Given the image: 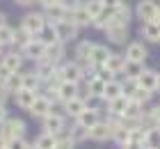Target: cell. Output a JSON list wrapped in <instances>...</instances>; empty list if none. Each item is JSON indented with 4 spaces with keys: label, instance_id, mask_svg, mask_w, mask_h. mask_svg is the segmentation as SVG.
Wrapping results in <instances>:
<instances>
[{
    "label": "cell",
    "instance_id": "1",
    "mask_svg": "<svg viewBox=\"0 0 160 149\" xmlns=\"http://www.w3.org/2000/svg\"><path fill=\"white\" fill-rule=\"evenodd\" d=\"M25 133V122L18 117H7L5 122H0V136L5 140H12V138H23Z\"/></svg>",
    "mask_w": 160,
    "mask_h": 149
},
{
    "label": "cell",
    "instance_id": "2",
    "mask_svg": "<svg viewBox=\"0 0 160 149\" xmlns=\"http://www.w3.org/2000/svg\"><path fill=\"white\" fill-rule=\"evenodd\" d=\"M55 25V32H57V39H60L62 44H67V41H73L76 37H78V25L73 23V21H69V19H62L60 23H53Z\"/></svg>",
    "mask_w": 160,
    "mask_h": 149
},
{
    "label": "cell",
    "instance_id": "3",
    "mask_svg": "<svg viewBox=\"0 0 160 149\" xmlns=\"http://www.w3.org/2000/svg\"><path fill=\"white\" fill-rule=\"evenodd\" d=\"M55 103H53V99L50 96H46V94H37V99L32 101V106L28 108V113H30L32 117H46L48 113H50V108H53Z\"/></svg>",
    "mask_w": 160,
    "mask_h": 149
},
{
    "label": "cell",
    "instance_id": "4",
    "mask_svg": "<svg viewBox=\"0 0 160 149\" xmlns=\"http://www.w3.org/2000/svg\"><path fill=\"white\" fill-rule=\"evenodd\" d=\"M43 51H46V46H43L37 37H32V39L21 48V55H23V60H34V62H37V60L43 57Z\"/></svg>",
    "mask_w": 160,
    "mask_h": 149
},
{
    "label": "cell",
    "instance_id": "5",
    "mask_svg": "<svg viewBox=\"0 0 160 149\" xmlns=\"http://www.w3.org/2000/svg\"><path fill=\"white\" fill-rule=\"evenodd\" d=\"M46 23H48V21H46V16H43V12H41V14H39V12H30V14L23 19V25H21V28H25L28 32L34 37Z\"/></svg>",
    "mask_w": 160,
    "mask_h": 149
},
{
    "label": "cell",
    "instance_id": "6",
    "mask_svg": "<svg viewBox=\"0 0 160 149\" xmlns=\"http://www.w3.org/2000/svg\"><path fill=\"white\" fill-rule=\"evenodd\" d=\"M156 12H158V5L153 3V0H140L135 7V14H137V19L142 21H156Z\"/></svg>",
    "mask_w": 160,
    "mask_h": 149
},
{
    "label": "cell",
    "instance_id": "7",
    "mask_svg": "<svg viewBox=\"0 0 160 149\" xmlns=\"http://www.w3.org/2000/svg\"><path fill=\"white\" fill-rule=\"evenodd\" d=\"M55 71H57V64L55 62H50L48 57H41L37 60V67H34V73L41 78V83H46L48 78H53L55 76Z\"/></svg>",
    "mask_w": 160,
    "mask_h": 149
},
{
    "label": "cell",
    "instance_id": "8",
    "mask_svg": "<svg viewBox=\"0 0 160 149\" xmlns=\"http://www.w3.org/2000/svg\"><path fill=\"white\" fill-rule=\"evenodd\" d=\"M62 80H71V83H80V64L78 62H62L57 67Z\"/></svg>",
    "mask_w": 160,
    "mask_h": 149
},
{
    "label": "cell",
    "instance_id": "9",
    "mask_svg": "<svg viewBox=\"0 0 160 149\" xmlns=\"http://www.w3.org/2000/svg\"><path fill=\"white\" fill-rule=\"evenodd\" d=\"M62 126H64V117L57 113V108L53 106V108H50V113L43 117V129H46L48 133H57Z\"/></svg>",
    "mask_w": 160,
    "mask_h": 149
},
{
    "label": "cell",
    "instance_id": "10",
    "mask_svg": "<svg viewBox=\"0 0 160 149\" xmlns=\"http://www.w3.org/2000/svg\"><path fill=\"white\" fill-rule=\"evenodd\" d=\"M105 35H108V39H110L112 44H123V41H126V37H128V25L112 23V25L105 28Z\"/></svg>",
    "mask_w": 160,
    "mask_h": 149
},
{
    "label": "cell",
    "instance_id": "11",
    "mask_svg": "<svg viewBox=\"0 0 160 149\" xmlns=\"http://www.w3.org/2000/svg\"><path fill=\"white\" fill-rule=\"evenodd\" d=\"M69 21H73V23L78 25V28H85V25H92V16H89V12L85 9V5L80 3L76 9H71L69 12V16H67Z\"/></svg>",
    "mask_w": 160,
    "mask_h": 149
},
{
    "label": "cell",
    "instance_id": "12",
    "mask_svg": "<svg viewBox=\"0 0 160 149\" xmlns=\"http://www.w3.org/2000/svg\"><path fill=\"white\" fill-rule=\"evenodd\" d=\"M43 16H46V21H48V23H60L62 19H67V16H69V12L64 9V7L60 5V0H57L55 5L43 7Z\"/></svg>",
    "mask_w": 160,
    "mask_h": 149
},
{
    "label": "cell",
    "instance_id": "13",
    "mask_svg": "<svg viewBox=\"0 0 160 149\" xmlns=\"http://www.w3.org/2000/svg\"><path fill=\"white\" fill-rule=\"evenodd\" d=\"M110 53H112V51L108 48V46H103V44H94L92 55H89V64H94V67H103V64L108 62V57H110Z\"/></svg>",
    "mask_w": 160,
    "mask_h": 149
},
{
    "label": "cell",
    "instance_id": "14",
    "mask_svg": "<svg viewBox=\"0 0 160 149\" xmlns=\"http://www.w3.org/2000/svg\"><path fill=\"white\" fill-rule=\"evenodd\" d=\"M123 57H126V60H135V62H144V60H147V46H144L142 41L128 44V48H126V53H123Z\"/></svg>",
    "mask_w": 160,
    "mask_h": 149
},
{
    "label": "cell",
    "instance_id": "15",
    "mask_svg": "<svg viewBox=\"0 0 160 149\" xmlns=\"http://www.w3.org/2000/svg\"><path fill=\"white\" fill-rule=\"evenodd\" d=\"M62 108H64V113H67L69 117H78L80 113H82V110L87 108V103H85V99L82 96H73V99H69V101H64L62 103Z\"/></svg>",
    "mask_w": 160,
    "mask_h": 149
},
{
    "label": "cell",
    "instance_id": "16",
    "mask_svg": "<svg viewBox=\"0 0 160 149\" xmlns=\"http://www.w3.org/2000/svg\"><path fill=\"white\" fill-rule=\"evenodd\" d=\"M140 35H142L147 41H153V44L160 41V23H158V21H144Z\"/></svg>",
    "mask_w": 160,
    "mask_h": 149
},
{
    "label": "cell",
    "instance_id": "17",
    "mask_svg": "<svg viewBox=\"0 0 160 149\" xmlns=\"http://www.w3.org/2000/svg\"><path fill=\"white\" fill-rule=\"evenodd\" d=\"M78 96V83H71V80H62L60 85H57V99L62 103Z\"/></svg>",
    "mask_w": 160,
    "mask_h": 149
},
{
    "label": "cell",
    "instance_id": "18",
    "mask_svg": "<svg viewBox=\"0 0 160 149\" xmlns=\"http://www.w3.org/2000/svg\"><path fill=\"white\" fill-rule=\"evenodd\" d=\"M34 99H37V92H32V89L21 87L18 92H14V101H16V106H18V108H23V110L30 108Z\"/></svg>",
    "mask_w": 160,
    "mask_h": 149
},
{
    "label": "cell",
    "instance_id": "19",
    "mask_svg": "<svg viewBox=\"0 0 160 149\" xmlns=\"http://www.w3.org/2000/svg\"><path fill=\"white\" fill-rule=\"evenodd\" d=\"M64 44L62 41H55V44H48L46 51H43V57H48L50 62H55V64H60L62 60H64Z\"/></svg>",
    "mask_w": 160,
    "mask_h": 149
},
{
    "label": "cell",
    "instance_id": "20",
    "mask_svg": "<svg viewBox=\"0 0 160 149\" xmlns=\"http://www.w3.org/2000/svg\"><path fill=\"white\" fill-rule=\"evenodd\" d=\"M156 83H158V71H151V69H144L140 76H137V85L149 89V92H156Z\"/></svg>",
    "mask_w": 160,
    "mask_h": 149
},
{
    "label": "cell",
    "instance_id": "21",
    "mask_svg": "<svg viewBox=\"0 0 160 149\" xmlns=\"http://www.w3.org/2000/svg\"><path fill=\"white\" fill-rule=\"evenodd\" d=\"M92 48H94V41H78L76 46V62L78 64H89V55H92Z\"/></svg>",
    "mask_w": 160,
    "mask_h": 149
},
{
    "label": "cell",
    "instance_id": "22",
    "mask_svg": "<svg viewBox=\"0 0 160 149\" xmlns=\"http://www.w3.org/2000/svg\"><path fill=\"white\" fill-rule=\"evenodd\" d=\"M76 122H78L80 126H85L87 131H89L92 126L98 122V110H96V108H85L82 113H80V115L76 117Z\"/></svg>",
    "mask_w": 160,
    "mask_h": 149
},
{
    "label": "cell",
    "instance_id": "23",
    "mask_svg": "<svg viewBox=\"0 0 160 149\" xmlns=\"http://www.w3.org/2000/svg\"><path fill=\"white\" fill-rule=\"evenodd\" d=\"M121 94H123L121 83L112 78V80L105 83V89H103V94H101V99H103V101H112V99H117V96H121Z\"/></svg>",
    "mask_w": 160,
    "mask_h": 149
},
{
    "label": "cell",
    "instance_id": "24",
    "mask_svg": "<svg viewBox=\"0 0 160 149\" xmlns=\"http://www.w3.org/2000/svg\"><path fill=\"white\" fill-rule=\"evenodd\" d=\"M34 37H37V39L43 44V46H48V44H55V41H60V39H57V32H55V25H53V23H46V25H43V28H41V30H39V32L34 35Z\"/></svg>",
    "mask_w": 160,
    "mask_h": 149
},
{
    "label": "cell",
    "instance_id": "25",
    "mask_svg": "<svg viewBox=\"0 0 160 149\" xmlns=\"http://www.w3.org/2000/svg\"><path fill=\"white\" fill-rule=\"evenodd\" d=\"M41 85H43V83H41V78H39L34 71H30V73H23V71H21V87L32 89V92H37V94H39V87H41Z\"/></svg>",
    "mask_w": 160,
    "mask_h": 149
},
{
    "label": "cell",
    "instance_id": "26",
    "mask_svg": "<svg viewBox=\"0 0 160 149\" xmlns=\"http://www.w3.org/2000/svg\"><path fill=\"white\" fill-rule=\"evenodd\" d=\"M128 96H117V99H112V101H108V113L110 115H114V117H121L123 115V110H126V106H128Z\"/></svg>",
    "mask_w": 160,
    "mask_h": 149
},
{
    "label": "cell",
    "instance_id": "27",
    "mask_svg": "<svg viewBox=\"0 0 160 149\" xmlns=\"http://www.w3.org/2000/svg\"><path fill=\"white\" fill-rule=\"evenodd\" d=\"M110 23H112V9H108V7H103L98 16H94V19H92V25H94V28H98V30H105Z\"/></svg>",
    "mask_w": 160,
    "mask_h": 149
},
{
    "label": "cell",
    "instance_id": "28",
    "mask_svg": "<svg viewBox=\"0 0 160 149\" xmlns=\"http://www.w3.org/2000/svg\"><path fill=\"white\" fill-rule=\"evenodd\" d=\"M144 71V62H135V60H126V64H123V71L121 73H126V78H133L137 80V76Z\"/></svg>",
    "mask_w": 160,
    "mask_h": 149
},
{
    "label": "cell",
    "instance_id": "29",
    "mask_svg": "<svg viewBox=\"0 0 160 149\" xmlns=\"http://www.w3.org/2000/svg\"><path fill=\"white\" fill-rule=\"evenodd\" d=\"M2 64H5L9 71H21L23 55H21V53H5V55H2Z\"/></svg>",
    "mask_w": 160,
    "mask_h": 149
},
{
    "label": "cell",
    "instance_id": "30",
    "mask_svg": "<svg viewBox=\"0 0 160 149\" xmlns=\"http://www.w3.org/2000/svg\"><path fill=\"white\" fill-rule=\"evenodd\" d=\"M123 64H126V57H123L121 53H110V57H108V62H105V67L112 73H121L123 71Z\"/></svg>",
    "mask_w": 160,
    "mask_h": 149
},
{
    "label": "cell",
    "instance_id": "31",
    "mask_svg": "<svg viewBox=\"0 0 160 149\" xmlns=\"http://www.w3.org/2000/svg\"><path fill=\"white\" fill-rule=\"evenodd\" d=\"M103 89H105V80H101L98 76L96 78H92L89 83H87V89H85V96H96V99H101V94H103Z\"/></svg>",
    "mask_w": 160,
    "mask_h": 149
},
{
    "label": "cell",
    "instance_id": "32",
    "mask_svg": "<svg viewBox=\"0 0 160 149\" xmlns=\"http://www.w3.org/2000/svg\"><path fill=\"white\" fill-rule=\"evenodd\" d=\"M55 133H48V131H43L41 136H37V140H34V145H37L39 149H55Z\"/></svg>",
    "mask_w": 160,
    "mask_h": 149
},
{
    "label": "cell",
    "instance_id": "33",
    "mask_svg": "<svg viewBox=\"0 0 160 149\" xmlns=\"http://www.w3.org/2000/svg\"><path fill=\"white\" fill-rule=\"evenodd\" d=\"M32 39V35L28 32L25 28H18V30H14V41H12V46H16V48H23L28 41Z\"/></svg>",
    "mask_w": 160,
    "mask_h": 149
},
{
    "label": "cell",
    "instance_id": "34",
    "mask_svg": "<svg viewBox=\"0 0 160 149\" xmlns=\"http://www.w3.org/2000/svg\"><path fill=\"white\" fill-rule=\"evenodd\" d=\"M144 145H147V147H160V126H149V129H147Z\"/></svg>",
    "mask_w": 160,
    "mask_h": 149
},
{
    "label": "cell",
    "instance_id": "35",
    "mask_svg": "<svg viewBox=\"0 0 160 149\" xmlns=\"http://www.w3.org/2000/svg\"><path fill=\"white\" fill-rule=\"evenodd\" d=\"M69 133H71V140H73V142H82V140H89V131H87L85 126H80L78 122L69 129Z\"/></svg>",
    "mask_w": 160,
    "mask_h": 149
},
{
    "label": "cell",
    "instance_id": "36",
    "mask_svg": "<svg viewBox=\"0 0 160 149\" xmlns=\"http://www.w3.org/2000/svg\"><path fill=\"white\" fill-rule=\"evenodd\" d=\"M112 138H114V140L119 142V147H123V145H126L128 140H130V129H128V126H123V124H119L117 129H114Z\"/></svg>",
    "mask_w": 160,
    "mask_h": 149
},
{
    "label": "cell",
    "instance_id": "37",
    "mask_svg": "<svg viewBox=\"0 0 160 149\" xmlns=\"http://www.w3.org/2000/svg\"><path fill=\"white\" fill-rule=\"evenodd\" d=\"M151 94H153V92H149V89H144V87L137 85V87L133 89V94L128 96V99H130V101H137V103H142V106H144V103L151 99Z\"/></svg>",
    "mask_w": 160,
    "mask_h": 149
},
{
    "label": "cell",
    "instance_id": "38",
    "mask_svg": "<svg viewBox=\"0 0 160 149\" xmlns=\"http://www.w3.org/2000/svg\"><path fill=\"white\" fill-rule=\"evenodd\" d=\"M2 85L7 87V92H9V94L18 92V89H21V71H14V73H12V76L5 80Z\"/></svg>",
    "mask_w": 160,
    "mask_h": 149
},
{
    "label": "cell",
    "instance_id": "39",
    "mask_svg": "<svg viewBox=\"0 0 160 149\" xmlns=\"http://www.w3.org/2000/svg\"><path fill=\"white\" fill-rule=\"evenodd\" d=\"M85 9L89 12V16L94 19V16H98L101 14V9H103V3H101V0H85Z\"/></svg>",
    "mask_w": 160,
    "mask_h": 149
},
{
    "label": "cell",
    "instance_id": "40",
    "mask_svg": "<svg viewBox=\"0 0 160 149\" xmlns=\"http://www.w3.org/2000/svg\"><path fill=\"white\" fill-rule=\"evenodd\" d=\"M12 41H14V28L2 25L0 28V44L2 46H12Z\"/></svg>",
    "mask_w": 160,
    "mask_h": 149
},
{
    "label": "cell",
    "instance_id": "41",
    "mask_svg": "<svg viewBox=\"0 0 160 149\" xmlns=\"http://www.w3.org/2000/svg\"><path fill=\"white\" fill-rule=\"evenodd\" d=\"M7 149H30V145L23 138H12V140H7Z\"/></svg>",
    "mask_w": 160,
    "mask_h": 149
},
{
    "label": "cell",
    "instance_id": "42",
    "mask_svg": "<svg viewBox=\"0 0 160 149\" xmlns=\"http://www.w3.org/2000/svg\"><path fill=\"white\" fill-rule=\"evenodd\" d=\"M73 145H76V142H73L71 138H62V140H57V142H55V149H71Z\"/></svg>",
    "mask_w": 160,
    "mask_h": 149
},
{
    "label": "cell",
    "instance_id": "43",
    "mask_svg": "<svg viewBox=\"0 0 160 149\" xmlns=\"http://www.w3.org/2000/svg\"><path fill=\"white\" fill-rule=\"evenodd\" d=\"M12 73H14V71H9V69H7V67H5L2 62H0V83H5V80L9 78Z\"/></svg>",
    "mask_w": 160,
    "mask_h": 149
},
{
    "label": "cell",
    "instance_id": "44",
    "mask_svg": "<svg viewBox=\"0 0 160 149\" xmlns=\"http://www.w3.org/2000/svg\"><path fill=\"white\" fill-rule=\"evenodd\" d=\"M121 149H147V147H144L142 142H133V140H128V142L123 145Z\"/></svg>",
    "mask_w": 160,
    "mask_h": 149
},
{
    "label": "cell",
    "instance_id": "45",
    "mask_svg": "<svg viewBox=\"0 0 160 149\" xmlns=\"http://www.w3.org/2000/svg\"><path fill=\"white\" fill-rule=\"evenodd\" d=\"M101 3H103V7H108V9H114L119 3H123V0H101Z\"/></svg>",
    "mask_w": 160,
    "mask_h": 149
},
{
    "label": "cell",
    "instance_id": "46",
    "mask_svg": "<svg viewBox=\"0 0 160 149\" xmlns=\"http://www.w3.org/2000/svg\"><path fill=\"white\" fill-rule=\"evenodd\" d=\"M7 119V108H5V103H0V122H5Z\"/></svg>",
    "mask_w": 160,
    "mask_h": 149
},
{
    "label": "cell",
    "instance_id": "47",
    "mask_svg": "<svg viewBox=\"0 0 160 149\" xmlns=\"http://www.w3.org/2000/svg\"><path fill=\"white\" fill-rule=\"evenodd\" d=\"M16 5H21V7H28V5H32V3H37V0H14Z\"/></svg>",
    "mask_w": 160,
    "mask_h": 149
},
{
    "label": "cell",
    "instance_id": "48",
    "mask_svg": "<svg viewBox=\"0 0 160 149\" xmlns=\"http://www.w3.org/2000/svg\"><path fill=\"white\" fill-rule=\"evenodd\" d=\"M2 25H7V16H5L2 12H0V28H2Z\"/></svg>",
    "mask_w": 160,
    "mask_h": 149
},
{
    "label": "cell",
    "instance_id": "49",
    "mask_svg": "<svg viewBox=\"0 0 160 149\" xmlns=\"http://www.w3.org/2000/svg\"><path fill=\"white\" fill-rule=\"evenodd\" d=\"M0 149H7V140L2 136H0Z\"/></svg>",
    "mask_w": 160,
    "mask_h": 149
},
{
    "label": "cell",
    "instance_id": "50",
    "mask_svg": "<svg viewBox=\"0 0 160 149\" xmlns=\"http://www.w3.org/2000/svg\"><path fill=\"white\" fill-rule=\"evenodd\" d=\"M156 92H160V73H158V83H156Z\"/></svg>",
    "mask_w": 160,
    "mask_h": 149
},
{
    "label": "cell",
    "instance_id": "51",
    "mask_svg": "<svg viewBox=\"0 0 160 149\" xmlns=\"http://www.w3.org/2000/svg\"><path fill=\"white\" fill-rule=\"evenodd\" d=\"M156 21L160 23V5H158V12H156Z\"/></svg>",
    "mask_w": 160,
    "mask_h": 149
},
{
    "label": "cell",
    "instance_id": "52",
    "mask_svg": "<svg viewBox=\"0 0 160 149\" xmlns=\"http://www.w3.org/2000/svg\"><path fill=\"white\" fill-rule=\"evenodd\" d=\"M2 55H5V46L0 44V57H2Z\"/></svg>",
    "mask_w": 160,
    "mask_h": 149
},
{
    "label": "cell",
    "instance_id": "53",
    "mask_svg": "<svg viewBox=\"0 0 160 149\" xmlns=\"http://www.w3.org/2000/svg\"><path fill=\"white\" fill-rule=\"evenodd\" d=\"M30 149H39V147H37V145H30Z\"/></svg>",
    "mask_w": 160,
    "mask_h": 149
},
{
    "label": "cell",
    "instance_id": "54",
    "mask_svg": "<svg viewBox=\"0 0 160 149\" xmlns=\"http://www.w3.org/2000/svg\"><path fill=\"white\" fill-rule=\"evenodd\" d=\"M147 149H160V147H147Z\"/></svg>",
    "mask_w": 160,
    "mask_h": 149
}]
</instances>
